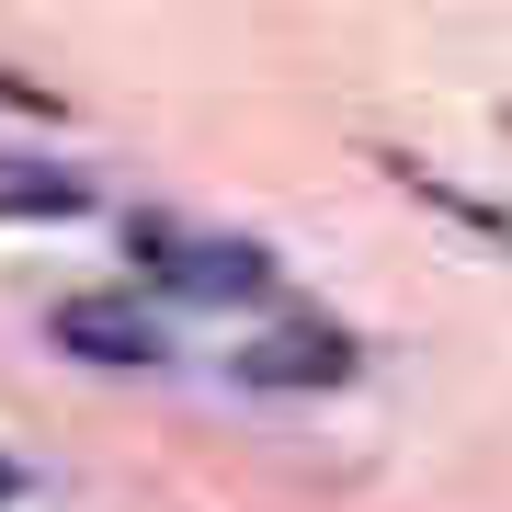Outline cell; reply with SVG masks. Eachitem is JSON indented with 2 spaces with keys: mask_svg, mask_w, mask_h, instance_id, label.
<instances>
[{
  "mask_svg": "<svg viewBox=\"0 0 512 512\" xmlns=\"http://www.w3.org/2000/svg\"><path fill=\"white\" fill-rule=\"evenodd\" d=\"M342 376H353V342L330 319H285L239 353V387H342Z\"/></svg>",
  "mask_w": 512,
  "mask_h": 512,
  "instance_id": "obj_3",
  "label": "cell"
},
{
  "mask_svg": "<svg viewBox=\"0 0 512 512\" xmlns=\"http://www.w3.org/2000/svg\"><path fill=\"white\" fill-rule=\"evenodd\" d=\"M137 262L160 285H183V296H262L274 285V262L251 251V239H217V228H171V217H137Z\"/></svg>",
  "mask_w": 512,
  "mask_h": 512,
  "instance_id": "obj_1",
  "label": "cell"
},
{
  "mask_svg": "<svg viewBox=\"0 0 512 512\" xmlns=\"http://www.w3.org/2000/svg\"><path fill=\"white\" fill-rule=\"evenodd\" d=\"M46 342L80 353V365H160V319H148L137 296H57Z\"/></svg>",
  "mask_w": 512,
  "mask_h": 512,
  "instance_id": "obj_2",
  "label": "cell"
},
{
  "mask_svg": "<svg viewBox=\"0 0 512 512\" xmlns=\"http://www.w3.org/2000/svg\"><path fill=\"white\" fill-rule=\"evenodd\" d=\"M92 183L80 171H46V160H0V217H80Z\"/></svg>",
  "mask_w": 512,
  "mask_h": 512,
  "instance_id": "obj_4",
  "label": "cell"
},
{
  "mask_svg": "<svg viewBox=\"0 0 512 512\" xmlns=\"http://www.w3.org/2000/svg\"><path fill=\"white\" fill-rule=\"evenodd\" d=\"M0 501H12V467H0Z\"/></svg>",
  "mask_w": 512,
  "mask_h": 512,
  "instance_id": "obj_5",
  "label": "cell"
}]
</instances>
